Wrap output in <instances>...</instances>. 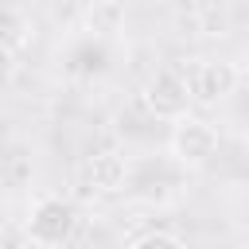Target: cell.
<instances>
[{"label": "cell", "mask_w": 249, "mask_h": 249, "mask_svg": "<svg viewBox=\"0 0 249 249\" xmlns=\"http://www.w3.org/2000/svg\"><path fill=\"white\" fill-rule=\"evenodd\" d=\"M171 152H175L179 163L202 167V163H210V160L218 156V128H214L210 121L187 113V117H179L175 128H171Z\"/></svg>", "instance_id": "obj_1"}, {"label": "cell", "mask_w": 249, "mask_h": 249, "mask_svg": "<svg viewBox=\"0 0 249 249\" xmlns=\"http://www.w3.org/2000/svg\"><path fill=\"white\" fill-rule=\"evenodd\" d=\"M74 233V210L62 202V198H43L35 210H31V222H27V237L35 249H62Z\"/></svg>", "instance_id": "obj_2"}, {"label": "cell", "mask_w": 249, "mask_h": 249, "mask_svg": "<svg viewBox=\"0 0 249 249\" xmlns=\"http://www.w3.org/2000/svg\"><path fill=\"white\" fill-rule=\"evenodd\" d=\"M144 101H148L152 117H160V121H171V124H175L179 117H187V105H191V86H187L179 74L160 70V74L148 82Z\"/></svg>", "instance_id": "obj_3"}, {"label": "cell", "mask_w": 249, "mask_h": 249, "mask_svg": "<svg viewBox=\"0 0 249 249\" xmlns=\"http://www.w3.org/2000/svg\"><path fill=\"white\" fill-rule=\"evenodd\" d=\"M237 66L233 62H226V58H206V62H198L195 66V74H191V97L195 101H202V105H214V101H222V97H230L233 89H237Z\"/></svg>", "instance_id": "obj_4"}, {"label": "cell", "mask_w": 249, "mask_h": 249, "mask_svg": "<svg viewBox=\"0 0 249 249\" xmlns=\"http://www.w3.org/2000/svg\"><path fill=\"white\" fill-rule=\"evenodd\" d=\"M124 179H128L124 156H117V152H97V156L89 160V183H93L97 191H121Z\"/></svg>", "instance_id": "obj_5"}, {"label": "cell", "mask_w": 249, "mask_h": 249, "mask_svg": "<svg viewBox=\"0 0 249 249\" xmlns=\"http://www.w3.org/2000/svg\"><path fill=\"white\" fill-rule=\"evenodd\" d=\"M132 249H183V241L167 230H152V233H140L132 241Z\"/></svg>", "instance_id": "obj_6"}]
</instances>
